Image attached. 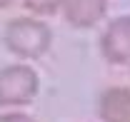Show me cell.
<instances>
[{"label":"cell","mask_w":130,"mask_h":122,"mask_svg":"<svg viewBox=\"0 0 130 122\" xmlns=\"http://www.w3.org/2000/svg\"><path fill=\"white\" fill-rule=\"evenodd\" d=\"M50 28L35 17H18L5 28V45L20 57H40L50 47Z\"/></svg>","instance_id":"cell-1"},{"label":"cell","mask_w":130,"mask_h":122,"mask_svg":"<svg viewBox=\"0 0 130 122\" xmlns=\"http://www.w3.org/2000/svg\"><path fill=\"white\" fill-rule=\"evenodd\" d=\"M38 95V75L28 65L0 70V105H25Z\"/></svg>","instance_id":"cell-2"},{"label":"cell","mask_w":130,"mask_h":122,"mask_svg":"<svg viewBox=\"0 0 130 122\" xmlns=\"http://www.w3.org/2000/svg\"><path fill=\"white\" fill-rule=\"evenodd\" d=\"M100 47H103L105 60H110L113 65L130 62V15L115 17L108 25V30L103 32Z\"/></svg>","instance_id":"cell-3"},{"label":"cell","mask_w":130,"mask_h":122,"mask_svg":"<svg viewBox=\"0 0 130 122\" xmlns=\"http://www.w3.org/2000/svg\"><path fill=\"white\" fill-rule=\"evenodd\" d=\"M108 10L105 0H65V20L75 28H93Z\"/></svg>","instance_id":"cell-4"},{"label":"cell","mask_w":130,"mask_h":122,"mask_svg":"<svg viewBox=\"0 0 130 122\" xmlns=\"http://www.w3.org/2000/svg\"><path fill=\"white\" fill-rule=\"evenodd\" d=\"M100 117L105 122H130V90L110 87L100 97Z\"/></svg>","instance_id":"cell-5"},{"label":"cell","mask_w":130,"mask_h":122,"mask_svg":"<svg viewBox=\"0 0 130 122\" xmlns=\"http://www.w3.org/2000/svg\"><path fill=\"white\" fill-rule=\"evenodd\" d=\"M23 3H25L28 10L38 13V15H50V13H55L60 8L63 0H23Z\"/></svg>","instance_id":"cell-6"},{"label":"cell","mask_w":130,"mask_h":122,"mask_svg":"<svg viewBox=\"0 0 130 122\" xmlns=\"http://www.w3.org/2000/svg\"><path fill=\"white\" fill-rule=\"evenodd\" d=\"M0 122H32V117L23 115V112H5V115H0Z\"/></svg>","instance_id":"cell-7"},{"label":"cell","mask_w":130,"mask_h":122,"mask_svg":"<svg viewBox=\"0 0 130 122\" xmlns=\"http://www.w3.org/2000/svg\"><path fill=\"white\" fill-rule=\"evenodd\" d=\"M5 5H10V0H0V8H5Z\"/></svg>","instance_id":"cell-8"}]
</instances>
